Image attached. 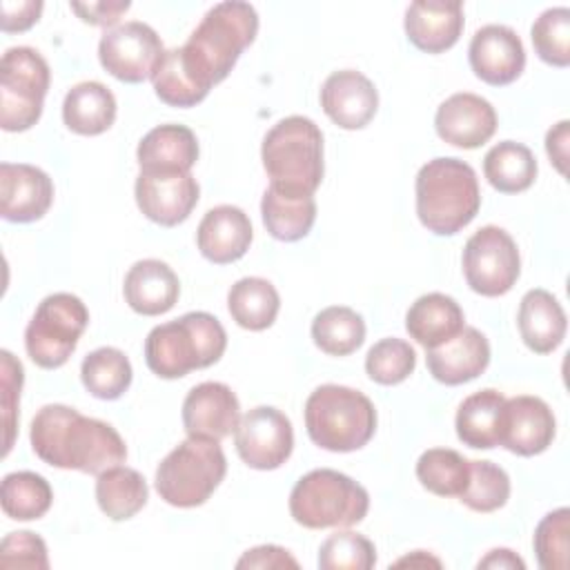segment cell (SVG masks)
I'll return each mask as SVG.
<instances>
[{
  "label": "cell",
  "mask_w": 570,
  "mask_h": 570,
  "mask_svg": "<svg viewBox=\"0 0 570 570\" xmlns=\"http://www.w3.org/2000/svg\"><path fill=\"white\" fill-rule=\"evenodd\" d=\"M261 160L269 185L292 194H314L323 180V134L307 116L278 120L263 138Z\"/></svg>",
  "instance_id": "5b68a950"
},
{
  "label": "cell",
  "mask_w": 570,
  "mask_h": 570,
  "mask_svg": "<svg viewBox=\"0 0 570 570\" xmlns=\"http://www.w3.org/2000/svg\"><path fill=\"white\" fill-rule=\"evenodd\" d=\"M376 563L374 543L352 530H336L318 548L321 570H370Z\"/></svg>",
  "instance_id": "60d3db41"
},
{
  "label": "cell",
  "mask_w": 570,
  "mask_h": 570,
  "mask_svg": "<svg viewBox=\"0 0 570 570\" xmlns=\"http://www.w3.org/2000/svg\"><path fill=\"white\" fill-rule=\"evenodd\" d=\"M416 367L414 347L396 336L381 338L367 350L365 372L379 385H399Z\"/></svg>",
  "instance_id": "ab89813d"
},
{
  "label": "cell",
  "mask_w": 570,
  "mask_h": 570,
  "mask_svg": "<svg viewBox=\"0 0 570 570\" xmlns=\"http://www.w3.org/2000/svg\"><path fill=\"white\" fill-rule=\"evenodd\" d=\"M29 441L40 461L96 476L127 459V445L116 428L60 403L38 410L31 421Z\"/></svg>",
  "instance_id": "6da1fadb"
},
{
  "label": "cell",
  "mask_w": 570,
  "mask_h": 570,
  "mask_svg": "<svg viewBox=\"0 0 570 570\" xmlns=\"http://www.w3.org/2000/svg\"><path fill=\"white\" fill-rule=\"evenodd\" d=\"M238 396L225 383H198L187 392L183 401V428L187 436L220 441L238 428Z\"/></svg>",
  "instance_id": "2e32d148"
},
{
  "label": "cell",
  "mask_w": 570,
  "mask_h": 570,
  "mask_svg": "<svg viewBox=\"0 0 570 570\" xmlns=\"http://www.w3.org/2000/svg\"><path fill=\"white\" fill-rule=\"evenodd\" d=\"M425 363L439 383L461 385L483 374L490 363V343L483 332L463 325L450 341L430 347Z\"/></svg>",
  "instance_id": "44dd1931"
},
{
  "label": "cell",
  "mask_w": 570,
  "mask_h": 570,
  "mask_svg": "<svg viewBox=\"0 0 570 570\" xmlns=\"http://www.w3.org/2000/svg\"><path fill=\"white\" fill-rule=\"evenodd\" d=\"M149 499L145 476L127 465H114L98 474L96 501L111 521H127L138 514Z\"/></svg>",
  "instance_id": "4dcf8cb0"
},
{
  "label": "cell",
  "mask_w": 570,
  "mask_h": 570,
  "mask_svg": "<svg viewBox=\"0 0 570 570\" xmlns=\"http://www.w3.org/2000/svg\"><path fill=\"white\" fill-rule=\"evenodd\" d=\"M494 107L470 91L445 98L434 116V129L441 140L461 149H476L497 131Z\"/></svg>",
  "instance_id": "e0dca14e"
},
{
  "label": "cell",
  "mask_w": 570,
  "mask_h": 570,
  "mask_svg": "<svg viewBox=\"0 0 570 570\" xmlns=\"http://www.w3.org/2000/svg\"><path fill=\"white\" fill-rule=\"evenodd\" d=\"M416 479L436 497H459L470 479V459L450 448H430L416 461Z\"/></svg>",
  "instance_id": "8d00e7d4"
},
{
  "label": "cell",
  "mask_w": 570,
  "mask_h": 570,
  "mask_svg": "<svg viewBox=\"0 0 570 570\" xmlns=\"http://www.w3.org/2000/svg\"><path fill=\"white\" fill-rule=\"evenodd\" d=\"M309 439L330 452L361 450L376 432L374 403L345 385H318L305 401Z\"/></svg>",
  "instance_id": "8992f818"
},
{
  "label": "cell",
  "mask_w": 570,
  "mask_h": 570,
  "mask_svg": "<svg viewBox=\"0 0 570 570\" xmlns=\"http://www.w3.org/2000/svg\"><path fill=\"white\" fill-rule=\"evenodd\" d=\"M314 345L330 356H347L365 341V321L345 305H330L312 321Z\"/></svg>",
  "instance_id": "836d02e7"
},
{
  "label": "cell",
  "mask_w": 570,
  "mask_h": 570,
  "mask_svg": "<svg viewBox=\"0 0 570 570\" xmlns=\"http://www.w3.org/2000/svg\"><path fill=\"white\" fill-rule=\"evenodd\" d=\"M416 216L436 236H452L470 225L481 207L474 169L461 158L428 160L414 183Z\"/></svg>",
  "instance_id": "3957f363"
},
{
  "label": "cell",
  "mask_w": 570,
  "mask_h": 570,
  "mask_svg": "<svg viewBox=\"0 0 570 570\" xmlns=\"http://www.w3.org/2000/svg\"><path fill=\"white\" fill-rule=\"evenodd\" d=\"M532 543L543 570H566L570 552V510L557 508L548 512L539 521Z\"/></svg>",
  "instance_id": "b9f144b4"
},
{
  "label": "cell",
  "mask_w": 570,
  "mask_h": 570,
  "mask_svg": "<svg viewBox=\"0 0 570 570\" xmlns=\"http://www.w3.org/2000/svg\"><path fill=\"white\" fill-rule=\"evenodd\" d=\"M479 568H519L523 570L525 563L521 557H517L512 550L508 548H494L490 550L481 561H479Z\"/></svg>",
  "instance_id": "681fc988"
},
{
  "label": "cell",
  "mask_w": 570,
  "mask_h": 570,
  "mask_svg": "<svg viewBox=\"0 0 570 570\" xmlns=\"http://www.w3.org/2000/svg\"><path fill=\"white\" fill-rule=\"evenodd\" d=\"M367 510V490L352 476L330 468L303 474L289 492L292 519L309 530L356 525L365 519Z\"/></svg>",
  "instance_id": "52a82bcc"
},
{
  "label": "cell",
  "mask_w": 570,
  "mask_h": 570,
  "mask_svg": "<svg viewBox=\"0 0 570 570\" xmlns=\"http://www.w3.org/2000/svg\"><path fill=\"white\" fill-rule=\"evenodd\" d=\"M505 396L499 390H481L463 399L456 410L454 428L463 445L476 450H490L501 441Z\"/></svg>",
  "instance_id": "83f0119b"
},
{
  "label": "cell",
  "mask_w": 570,
  "mask_h": 570,
  "mask_svg": "<svg viewBox=\"0 0 570 570\" xmlns=\"http://www.w3.org/2000/svg\"><path fill=\"white\" fill-rule=\"evenodd\" d=\"M42 13V2L36 0H18V2H2V31L16 33L27 31L38 22Z\"/></svg>",
  "instance_id": "f6af8a7d"
},
{
  "label": "cell",
  "mask_w": 570,
  "mask_h": 570,
  "mask_svg": "<svg viewBox=\"0 0 570 570\" xmlns=\"http://www.w3.org/2000/svg\"><path fill=\"white\" fill-rule=\"evenodd\" d=\"M416 557H419V550H416ZM416 557H403V559H399V561H396V566H405V563H410V566H414V563H419V566H428V563H432V566H441V561H439V559L425 557V552H423V550H421V557H423V559H416Z\"/></svg>",
  "instance_id": "f907efd6"
},
{
  "label": "cell",
  "mask_w": 570,
  "mask_h": 570,
  "mask_svg": "<svg viewBox=\"0 0 570 570\" xmlns=\"http://www.w3.org/2000/svg\"><path fill=\"white\" fill-rule=\"evenodd\" d=\"M2 361V423H4V450L7 456L13 445L16 423H18V401H20V387H22V365L16 361V356L9 350L0 352Z\"/></svg>",
  "instance_id": "ee69618b"
},
{
  "label": "cell",
  "mask_w": 570,
  "mask_h": 570,
  "mask_svg": "<svg viewBox=\"0 0 570 570\" xmlns=\"http://www.w3.org/2000/svg\"><path fill=\"white\" fill-rule=\"evenodd\" d=\"M234 445L249 468L276 470L294 450V430L281 410L258 405L240 416L234 430Z\"/></svg>",
  "instance_id": "4fadbf2b"
},
{
  "label": "cell",
  "mask_w": 570,
  "mask_h": 570,
  "mask_svg": "<svg viewBox=\"0 0 570 570\" xmlns=\"http://www.w3.org/2000/svg\"><path fill=\"white\" fill-rule=\"evenodd\" d=\"M521 274V256L514 238L497 225L474 232L463 247V276L481 296L508 294Z\"/></svg>",
  "instance_id": "8fae6325"
},
{
  "label": "cell",
  "mask_w": 570,
  "mask_h": 570,
  "mask_svg": "<svg viewBox=\"0 0 570 570\" xmlns=\"http://www.w3.org/2000/svg\"><path fill=\"white\" fill-rule=\"evenodd\" d=\"M568 127H570V122H568V120H561V122H557V125L546 134V151H548V158H550V163L557 167V171H559L561 176L568 174V140H570Z\"/></svg>",
  "instance_id": "c3c4849f"
},
{
  "label": "cell",
  "mask_w": 570,
  "mask_h": 570,
  "mask_svg": "<svg viewBox=\"0 0 570 570\" xmlns=\"http://www.w3.org/2000/svg\"><path fill=\"white\" fill-rule=\"evenodd\" d=\"M517 325L523 343L534 354H550L557 350L566 336L568 318L557 301L548 289H530L523 294L519 303Z\"/></svg>",
  "instance_id": "484cf974"
},
{
  "label": "cell",
  "mask_w": 570,
  "mask_h": 570,
  "mask_svg": "<svg viewBox=\"0 0 570 570\" xmlns=\"http://www.w3.org/2000/svg\"><path fill=\"white\" fill-rule=\"evenodd\" d=\"M258 33V13L249 2L227 0L214 4L176 49V58L189 80L205 94L227 78L240 53Z\"/></svg>",
  "instance_id": "7a4b0ae2"
},
{
  "label": "cell",
  "mask_w": 570,
  "mask_h": 570,
  "mask_svg": "<svg viewBox=\"0 0 570 570\" xmlns=\"http://www.w3.org/2000/svg\"><path fill=\"white\" fill-rule=\"evenodd\" d=\"M403 27L416 49L441 53L454 47L463 31V4L456 0H416L407 7Z\"/></svg>",
  "instance_id": "603a6c76"
},
{
  "label": "cell",
  "mask_w": 570,
  "mask_h": 570,
  "mask_svg": "<svg viewBox=\"0 0 570 570\" xmlns=\"http://www.w3.org/2000/svg\"><path fill=\"white\" fill-rule=\"evenodd\" d=\"M261 216L267 232L283 243L301 240L316 220L314 194H292L267 187L261 200Z\"/></svg>",
  "instance_id": "f546056e"
},
{
  "label": "cell",
  "mask_w": 570,
  "mask_h": 570,
  "mask_svg": "<svg viewBox=\"0 0 570 570\" xmlns=\"http://www.w3.org/2000/svg\"><path fill=\"white\" fill-rule=\"evenodd\" d=\"M131 363L118 347H98L82 358L80 381L85 390L102 401L120 399L131 385Z\"/></svg>",
  "instance_id": "e575fe53"
},
{
  "label": "cell",
  "mask_w": 570,
  "mask_h": 570,
  "mask_svg": "<svg viewBox=\"0 0 570 570\" xmlns=\"http://www.w3.org/2000/svg\"><path fill=\"white\" fill-rule=\"evenodd\" d=\"M321 107L341 129H363L379 109V91L361 71L341 69L325 78Z\"/></svg>",
  "instance_id": "ffe728a7"
},
{
  "label": "cell",
  "mask_w": 570,
  "mask_h": 570,
  "mask_svg": "<svg viewBox=\"0 0 570 570\" xmlns=\"http://www.w3.org/2000/svg\"><path fill=\"white\" fill-rule=\"evenodd\" d=\"M463 321V309L452 296L430 292L410 305L405 314V330L419 345L430 350L459 334L465 325Z\"/></svg>",
  "instance_id": "4316f807"
},
{
  "label": "cell",
  "mask_w": 570,
  "mask_h": 570,
  "mask_svg": "<svg viewBox=\"0 0 570 570\" xmlns=\"http://www.w3.org/2000/svg\"><path fill=\"white\" fill-rule=\"evenodd\" d=\"M87 323L89 309L76 294L56 292L45 296L24 330L29 358L42 370L62 367L73 354Z\"/></svg>",
  "instance_id": "9c48e42d"
},
{
  "label": "cell",
  "mask_w": 570,
  "mask_h": 570,
  "mask_svg": "<svg viewBox=\"0 0 570 570\" xmlns=\"http://www.w3.org/2000/svg\"><path fill=\"white\" fill-rule=\"evenodd\" d=\"M510 499V476L492 461H470V479L459 501L474 512L488 514L503 508Z\"/></svg>",
  "instance_id": "74e56055"
},
{
  "label": "cell",
  "mask_w": 570,
  "mask_h": 570,
  "mask_svg": "<svg viewBox=\"0 0 570 570\" xmlns=\"http://www.w3.org/2000/svg\"><path fill=\"white\" fill-rule=\"evenodd\" d=\"M53 501V490L49 481L36 472L20 470L9 472L2 479L0 503L2 512L13 521H33L49 512Z\"/></svg>",
  "instance_id": "d590c367"
},
{
  "label": "cell",
  "mask_w": 570,
  "mask_h": 570,
  "mask_svg": "<svg viewBox=\"0 0 570 570\" xmlns=\"http://www.w3.org/2000/svg\"><path fill=\"white\" fill-rule=\"evenodd\" d=\"M483 174L497 191L519 194L534 183L537 158L530 147L514 140H501L488 149L483 158Z\"/></svg>",
  "instance_id": "d6a6232c"
},
{
  "label": "cell",
  "mask_w": 570,
  "mask_h": 570,
  "mask_svg": "<svg viewBox=\"0 0 570 570\" xmlns=\"http://www.w3.org/2000/svg\"><path fill=\"white\" fill-rule=\"evenodd\" d=\"M554 430V414L543 399L532 394L505 399L499 441L505 450L519 456L541 454L552 445Z\"/></svg>",
  "instance_id": "ac0fdd59"
},
{
  "label": "cell",
  "mask_w": 570,
  "mask_h": 570,
  "mask_svg": "<svg viewBox=\"0 0 570 570\" xmlns=\"http://www.w3.org/2000/svg\"><path fill=\"white\" fill-rule=\"evenodd\" d=\"M470 67L483 82L503 87L514 82L525 67V49L514 29L505 24L481 27L468 47Z\"/></svg>",
  "instance_id": "9a60e30c"
},
{
  "label": "cell",
  "mask_w": 570,
  "mask_h": 570,
  "mask_svg": "<svg viewBox=\"0 0 570 570\" xmlns=\"http://www.w3.org/2000/svg\"><path fill=\"white\" fill-rule=\"evenodd\" d=\"M227 347L220 321L207 312H187L156 325L145 338L147 367L160 379H180L191 370L214 365Z\"/></svg>",
  "instance_id": "277c9868"
},
{
  "label": "cell",
  "mask_w": 570,
  "mask_h": 570,
  "mask_svg": "<svg viewBox=\"0 0 570 570\" xmlns=\"http://www.w3.org/2000/svg\"><path fill=\"white\" fill-rule=\"evenodd\" d=\"M254 238L249 216L236 205L212 207L196 232L200 254L216 265H227L245 256Z\"/></svg>",
  "instance_id": "7402d4cb"
},
{
  "label": "cell",
  "mask_w": 570,
  "mask_h": 570,
  "mask_svg": "<svg viewBox=\"0 0 570 570\" xmlns=\"http://www.w3.org/2000/svg\"><path fill=\"white\" fill-rule=\"evenodd\" d=\"M163 53L165 47L160 36L138 20H129L105 31L98 42V60L102 69L116 80L129 85L151 78Z\"/></svg>",
  "instance_id": "7c38bea8"
},
{
  "label": "cell",
  "mask_w": 570,
  "mask_h": 570,
  "mask_svg": "<svg viewBox=\"0 0 570 570\" xmlns=\"http://www.w3.org/2000/svg\"><path fill=\"white\" fill-rule=\"evenodd\" d=\"M65 125L80 136H98L116 120V98L109 87L98 80L73 85L62 102Z\"/></svg>",
  "instance_id": "f1b7e54d"
},
{
  "label": "cell",
  "mask_w": 570,
  "mask_h": 570,
  "mask_svg": "<svg viewBox=\"0 0 570 570\" xmlns=\"http://www.w3.org/2000/svg\"><path fill=\"white\" fill-rule=\"evenodd\" d=\"M236 568H298V561L281 546H256L247 550L238 561Z\"/></svg>",
  "instance_id": "bcb514c9"
},
{
  "label": "cell",
  "mask_w": 570,
  "mask_h": 570,
  "mask_svg": "<svg viewBox=\"0 0 570 570\" xmlns=\"http://www.w3.org/2000/svg\"><path fill=\"white\" fill-rule=\"evenodd\" d=\"M0 566L2 568H36L47 570L49 568V554L47 543L42 537L29 530L9 532L0 543Z\"/></svg>",
  "instance_id": "7bdbcfd3"
},
{
  "label": "cell",
  "mask_w": 570,
  "mask_h": 570,
  "mask_svg": "<svg viewBox=\"0 0 570 570\" xmlns=\"http://www.w3.org/2000/svg\"><path fill=\"white\" fill-rule=\"evenodd\" d=\"M122 294L136 314L160 316L176 305L180 281L167 263L145 258L129 267L122 283Z\"/></svg>",
  "instance_id": "d4e9b609"
},
{
  "label": "cell",
  "mask_w": 570,
  "mask_h": 570,
  "mask_svg": "<svg viewBox=\"0 0 570 570\" xmlns=\"http://www.w3.org/2000/svg\"><path fill=\"white\" fill-rule=\"evenodd\" d=\"M530 38L537 56L552 67L570 65V9L552 7L546 9L530 29Z\"/></svg>",
  "instance_id": "f35d334b"
},
{
  "label": "cell",
  "mask_w": 570,
  "mask_h": 570,
  "mask_svg": "<svg viewBox=\"0 0 570 570\" xmlns=\"http://www.w3.org/2000/svg\"><path fill=\"white\" fill-rule=\"evenodd\" d=\"M227 459L220 441L187 436L156 468V492L174 508L203 505L220 485Z\"/></svg>",
  "instance_id": "ba28073f"
},
{
  "label": "cell",
  "mask_w": 570,
  "mask_h": 570,
  "mask_svg": "<svg viewBox=\"0 0 570 570\" xmlns=\"http://www.w3.org/2000/svg\"><path fill=\"white\" fill-rule=\"evenodd\" d=\"M227 309L236 325L249 332H261L276 321V314L281 309V296L267 278L245 276L229 287Z\"/></svg>",
  "instance_id": "1f68e13d"
},
{
  "label": "cell",
  "mask_w": 570,
  "mask_h": 570,
  "mask_svg": "<svg viewBox=\"0 0 570 570\" xmlns=\"http://www.w3.org/2000/svg\"><path fill=\"white\" fill-rule=\"evenodd\" d=\"M53 203V183L36 165H0V212L9 223H33L42 218Z\"/></svg>",
  "instance_id": "d6986e66"
},
{
  "label": "cell",
  "mask_w": 570,
  "mask_h": 570,
  "mask_svg": "<svg viewBox=\"0 0 570 570\" xmlns=\"http://www.w3.org/2000/svg\"><path fill=\"white\" fill-rule=\"evenodd\" d=\"M129 9V2H71V11L80 16L82 22L96 27H111L120 20V16Z\"/></svg>",
  "instance_id": "7dc6e473"
},
{
  "label": "cell",
  "mask_w": 570,
  "mask_h": 570,
  "mask_svg": "<svg viewBox=\"0 0 570 570\" xmlns=\"http://www.w3.org/2000/svg\"><path fill=\"white\" fill-rule=\"evenodd\" d=\"M136 158L147 174H185L198 160L196 134L185 125H158L142 136Z\"/></svg>",
  "instance_id": "cb8c5ba5"
},
{
  "label": "cell",
  "mask_w": 570,
  "mask_h": 570,
  "mask_svg": "<svg viewBox=\"0 0 570 570\" xmlns=\"http://www.w3.org/2000/svg\"><path fill=\"white\" fill-rule=\"evenodd\" d=\"M138 209L156 225L176 227L187 220L198 203L200 187L196 178L185 174H147L140 171L134 185Z\"/></svg>",
  "instance_id": "5bb4252c"
},
{
  "label": "cell",
  "mask_w": 570,
  "mask_h": 570,
  "mask_svg": "<svg viewBox=\"0 0 570 570\" xmlns=\"http://www.w3.org/2000/svg\"><path fill=\"white\" fill-rule=\"evenodd\" d=\"M51 71L40 51L11 47L0 62V127L4 131H27L40 116L49 91Z\"/></svg>",
  "instance_id": "30bf717a"
}]
</instances>
